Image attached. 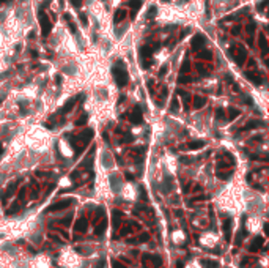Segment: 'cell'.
<instances>
[{"label":"cell","mask_w":269,"mask_h":268,"mask_svg":"<svg viewBox=\"0 0 269 268\" xmlns=\"http://www.w3.org/2000/svg\"><path fill=\"white\" fill-rule=\"evenodd\" d=\"M244 203H245V199L243 196V193L233 188V186H228L227 189H223L217 200V205L223 211L231 213V215H239L244 210Z\"/></svg>","instance_id":"6da1fadb"},{"label":"cell","mask_w":269,"mask_h":268,"mask_svg":"<svg viewBox=\"0 0 269 268\" xmlns=\"http://www.w3.org/2000/svg\"><path fill=\"white\" fill-rule=\"evenodd\" d=\"M25 144L33 150V152H46L51 145V133L44 128L35 126L31 128L25 136Z\"/></svg>","instance_id":"7a4b0ae2"},{"label":"cell","mask_w":269,"mask_h":268,"mask_svg":"<svg viewBox=\"0 0 269 268\" xmlns=\"http://www.w3.org/2000/svg\"><path fill=\"white\" fill-rule=\"evenodd\" d=\"M58 265L63 268H82L84 260H82V257L74 249L65 248L60 252V256H58Z\"/></svg>","instance_id":"3957f363"},{"label":"cell","mask_w":269,"mask_h":268,"mask_svg":"<svg viewBox=\"0 0 269 268\" xmlns=\"http://www.w3.org/2000/svg\"><path fill=\"white\" fill-rule=\"evenodd\" d=\"M219 241H220V237H219L216 232H203L198 238V243L202 244L203 248H208V249L216 248L219 244Z\"/></svg>","instance_id":"277c9868"},{"label":"cell","mask_w":269,"mask_h":268,"mask_svg":"<svg viewBox=\"0 0 269 268\" xmlns=\"http://www.w3.org/2000/svg\"><path fill=\"white\" fill-rule=\"evenodd\" d=\"M245 229H247L250 234H260V232H261V229H263L261 216H258V215L249 216L247 221H245Z\"/></svg>","instance_id":"5b68a950"},{"label":"cell","mask_w":269,"mask_h":268,"mask_svg":"<svg viewBox=\"0 0 269 268\" xmlns=\"http://www.w3.org/2000/svg\"><path fill=\"white\" fill-rule=\"evenodd\" d=\"M31 268H52V260L47 254H38L31 259Z\"/></svg>","instance_id":"8992f818"},{"label":"cell","mask_w":269,"mask_h":268,"mask_svg":"<svg viewBox=\"0 0 269 268\" xmlns=\"http://www.w3.org/2000/svg\"><path fill=\"white\" fill-rule=\"evenodd\" d=\"M137 188H135V185L132 183H124L121 186V197L124 199L127 202H134L135 199H137Z\"/></svg>","instance_id":"52a82bcc"},{"label":"cell","mask_w":269,"mask_h":268,"mask_svg":"<svg viewBox=\"0 0 269 268\" xmlns=\"http://www.w3.org/2000/svg\"><path fill=\"white\" fill-rule=\"evenodd\" d=\"M58 150H60V153L65 158H72V155H74V150H72L71 144H68V140H65V139L58 140Z\"/></svg>","instance_id":"ba28073f"},{"label":"cell","mask_w":269,"mask_h":268,"mask_svg":"<svg viewBox=\"0 0 269 268\" xmlns=\"http://www.w3.org/2000/svg\"><path fill=\"white\" fill-rule=\"evenodd\" d=\"M186 240H187V235H186L184 230L181 229H176L172 232V241L176 244V246H181V244L186 243Z\"/></svg>","instance_id":"9c48e42d"},{"label":"cell","mask_w":269,"mask_h":268,"mask_svg":"<svg viewBox=\"0 0 269 268\" xmlns=\"http://www.w3.org/2000/svg\"><path fill=\"white\" fill-rule=\"evenodd\" d=\"M165 166H167V169L170 170L172 174H175V170H176V160L172 155H167L165 156Z\"/></svg>","instance_id":"30bf717a"},{"label":"cell","mask_w":269,"mask_h":268,"mask_svg":"<svg viewBox=\"0 0 269 268\" xmlns=\"http://www.w3.org/2000/svg\"><path fill=\"white\" fill-rule=\"evenodd\" d=\"M184 268H202V263H200V260H197V259H192V260H189L186 263Z\"/></svg>","instance_id":"8fae6325"},{"label":"cell","mask_w":269,"mask_h":268,"mask_svg":"<svg viewBox=\"0 0 269 268\" xmlns=\"http://www.w3.org/2000/svg\"><path fill=\"white\" fill-rule=\"evenodd\" d=\"M58 185H60L62 188H69L72 185V181H71V178H68V177H63V178L58 181Z\"/></svg>","instance_id":"7c38bea8"},{"label":"cell","mask_w":269,"mask_h":268,"mask_svg":"<svg viewBox=\"0 0 269 268\" xmlns=\"http://www.w3.org/2000/svg\"><path fill=\"white\" fill-rule=\"evenodd\" d=\"M266 260H268V259H266V257H263V259H261V262H260V263L263 265V268H266V265H268V262H266Z\"/></svg>","instance_id":"4fadbf2b"}]
</instances>
